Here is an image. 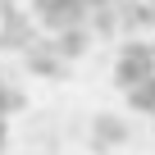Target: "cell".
<instances>
[{
  "label": "cell",
  "instance_id": "6da1fadb",
  "mask_svg": "<svg viewBox=\"0 0 155 155\" xmlns=\"http://www.w3.org/2000/svg\"><path fill=\"white\" fill-rule=\"evenodd\" d=\"M119 91L132 110L155 114V46H132L119 59Z\"/></svg>",
  "mask_w": 155,
  "mask_h": 155
}]
</instances>
